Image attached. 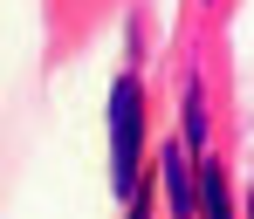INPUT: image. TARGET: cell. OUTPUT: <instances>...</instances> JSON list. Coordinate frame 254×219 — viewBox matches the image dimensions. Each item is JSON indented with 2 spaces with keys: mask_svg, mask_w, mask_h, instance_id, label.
Masks as SVG:
<instances>
[{
  "mask_svg": "<svg viewBox=\"0 0 254 219\" xmlns=\"http://www.w3.org/2000/svg\"><path fill=\"white\" fill-rule=\"evenodd\" d=\"M165 199H172V219H192L199 213V185H192V158L179 151V144H165Z\"/></svg>",
  "mask_w": 254,
  "mask_h": 219,
  "instance_id": "cell-2",
  "label": "cell"
},
{
  "mask_svg": "<svg viewBox=\"0 0 254 219\" xmlns=\"http://www.w3.org/2000/svg\"><path fill=\"white\" fill-rule=\"evenodd\" d=\"M130 219H144V206H130Z\"/></svg>",
  "mask_w": 254,
  "mask_h": 219,
  "instance_id": "cell-5",
  "label": "cell"
},
{
  "mask_svg": "<svg viewBox=\"0 0 254 219\" xmlns=\"http://www.w3.org/2000/svg\"><path fill=\"white\" fill-rule=\"evenodd\" d=\"M206 131V110H199V89H186V137Z\"/></svg>",
  "mask_w": 254,
  "mask_h": 219,
  "instance_id": "cell-4",
  "label": "cell"
},
{
  "mask_svg": "<svg viewBox=\"0 0 254 219\" xmlns=\"http://www.w3.org/2000/svg\"><path fill=\"white\" fill-rule=\"evenodd\" d=\"M199 219H234L227 213V178L206 165V178H199Z\"/></svg>",
  "mask_w": 254,
  "mask_h": 219,
  "instance_id": "cell-3",
  "label": "cell"
},
{
  "mask_svg": "<svg viewBox=\"0 0 254 219\" xmlns=\"http://www.w3.org/2000/svg\"><path fill=\"white\" fill-rule=\"evenodd\" d=\"M137 151H144V110H137V83H117L110 89V185L117 192H137Z\"/></svg>",
  "mask_w": 254,
  "mask_h": 219,
  "instance_id": "cell-1",
  "label": "cell"
}]
</instances>
